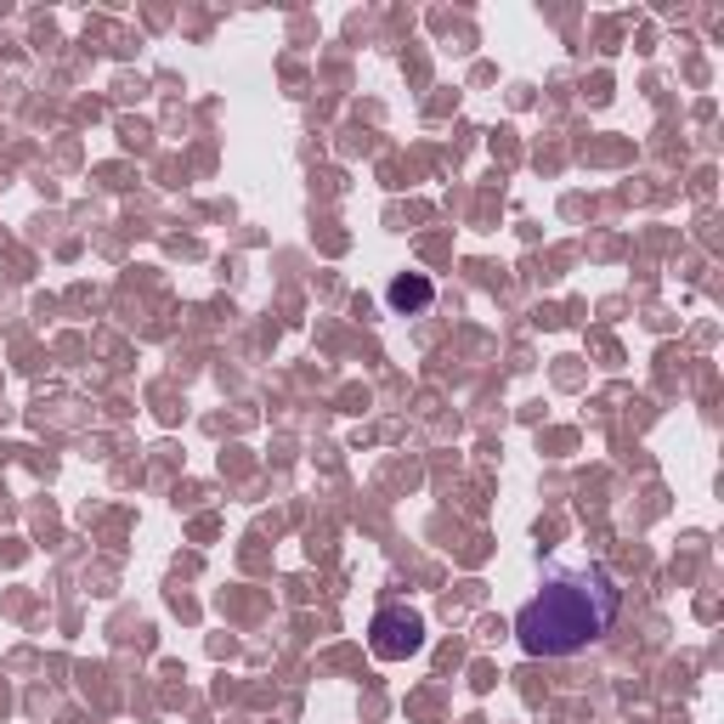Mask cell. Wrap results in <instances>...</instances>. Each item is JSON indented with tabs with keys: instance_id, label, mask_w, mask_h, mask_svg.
I'll return each instance as SVG.
<instances>
[{
	"instance_id": "cell-1",
	"label": "cell",
	"mask_w": 724,
	"mask_h": 724,
	"mask_svg": "<svg viewBox=\"0 0 724 724\" xmlns=\"http://www.w3.org/2000/svg\"><path fill=\"white\" fill-rule=\"evenodd\" d=\"M622 606V588L600 567H577L549 577L533 600L515 617V640L526 656H572L583 645H595Z\"/></svg>"
},
{
	"instance_id": "cell-2",
	"label": "cell",
	"mask_w": 724,
	"mask_h": 724,
	"mask_svg": "<svg viewBox=\"0 0 724 724\" xmlns=\"http://www.w3.org/2000/svg\"><path fill=\"white\" fill-rule=\"evenodd\" d=\"M424 645V617L408 611V606H385L374 611L369 622V651L379 656V663H402V656H413Z\"/></svg>"
},
{
	"instance_id": "cell-3",
	"label": "cell",
	"mask_w": 724,
	"mask_h": 724,
	"mask_svg": "<svg viewBox=\"0 0 724 724\" xmlns=\"http://www.w3.org/2000/svg\"><path fill=\"white\" fill-rule=\"evenodd\" d=\"M431 294H436V289L424 283V278H408V272H402V278H390L385 301L397 306V312H424V306H431Z\"/></svg>"
}]
</instances>
